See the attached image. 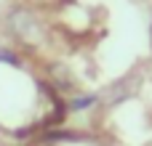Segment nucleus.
<instances>
[{
    "label": "nucleus",
    "instance_id": "obj_2",
    "mask_svg": "<svg viewBox=\"0 0 152 146\" xmlns=\"http://www.w3.org/2000/svg\"><path fill=\"white\" fill-rule=\"evenodd\" d=\"M48 74H51V80L56 82L59 90H72L75 82H72V74H69L67 66H61V64H51V72H48Z\"/></svg>",
    "mask_w": 152,
    "mask_h": 146
},
{
    "label": "nucleus",
    "instance_id": "obj_1",
    "mask_svg": "<svg viewBox=\"0 0 152 146\" xmlns=\"http://www.w3.org/2000/svg\"><path fill=\"white\" fill-rule=\"evenodd\" d=\"M5 24H8V29H11V35L19 40V43H24V45H37L40 43V35H43V29H40V21H37V16L29 11V8H24V5H16L8 16H5Z\"/></svg>",
    "mask_w": 152,
    "mask_h": 146
},
{
    "label": "nucleus",
    "instance_id": "obj_5",
    "mask_svg": "<svg viewBox=\"0 0 152 146\" xmlns=\"http://www.w3.org/2000/svg\"><path fill=\"white\" fill-rule=\"evenodd\" d=\"M0 61H3V64H11V66H19V64H21V59H19L13 51H8V48H0Z\"/></svg>",
    "mask_w": 152,
    "mask_h": 146
},
{
    "label": "nucleus",
    "instance_id": "obj_3",
    "mask_svg": "<svg viewBox=\"0 0 152 146\" xmlns=\"http://www.w3.org/2000/svg\"><path fill=\"white\" fill-rule=\"evenodd\" d=\"M131 82H134V80H128V77H126V80L115 82L112 88H107V90H104V101H107V104H115V101H123V98L128 96V90H131Z\"/></svg>",
    "mask_w": 152,
    "mask_h": 146
},
{
    "label": "nucleus",
    "instance_id": "obj_4",
    "mask_svg": "<svg viewBox=\"0 0 152 146\" xmlns=\"http://www.w3.org/2000/svg\"><path fill=\"white\" fill-rule=\"evenodd\" d=\"M96 104V96L91 93V96H75L72 101H69V109H75V112H83V109H88V106H94Z\"/></svg>",
    "mask_w": 152,
    "mask_h": 146
}]
</instances>
